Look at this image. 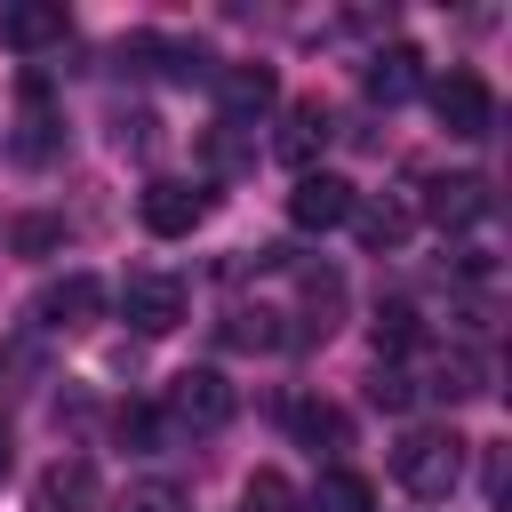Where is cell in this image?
Segmentation results:
<instances>
[{"mask_svg":"<svg viewBox=\"0 0 512 512\" xmlns=\"http://www.w3.org/2000/svg\"><path fill=\"white\" fill-rule=\"evenodd\" d=\"M392 480L416 496V504H448L456 480H464V440L448 424H416L400 448H392Z\"/></svg>","mask_w":512,"mask_h":512,"instance_id":"cell-1","label":"cell"},{"mask_svg":"<svg viewBox=\"0 0 512 512\" xmlns=\"http://www.w3.org/2000/svg\"><path fill=\"white\" fill-rule=\"evenodd\" d=\"M232 408H240V392H232L216 368H184V376H168V400H160L168 440H184V432H224Z\"/></svg>","mask_w":512,"mask_h":512,"instance_id":"cell-2","label":"cell"},{"mask_svg":"<svg viewBox=\"0 0 512 512\" xmlns=\"http://www.w3.org/2000/svg\"><path fill=\"white\" fill-rule=\"evenodd\" d=\"M432 112H440V128H448L456 144H480V136L496 128V96H488V80L464 72V64L432 80Z\"/></svg>","mask_w":512,"mask_h":512,"instance_id":"cell-3","label":"cell"},{"mask_svg":"<svg viewBox=\"0 0 512 512\" xmlns=\"http://www.w3.org/2000/svg\"><path fill=\"white\" fill-rule=\"evenodd\" d=\"M104 304H112V288H104L96 272H64V280H48V288H40L32 320H40V328H56V336H72V328H96V320H104Z\"/></svg>","mask_w":512,"mask_h":512,"instance_id":"cell-4","label":"cell"},{"mask_svg":"<svg viewBox=\"0 0 512 512\" xmlns=\"http://www.w3.org/2000/svg\"><path fill=\"white\" fill-rule=\"evenodd\" d=\"M184 280L176 272H128V288H120V320L136 328V336H168L176 320H184Z\"/></svg>","mask_w":512,"mask_h":512,"instance_id":"cell-5","label":"cell"},{"mask_svg":"<svg viewBox=\"0 0 512 512\" xmlns=\"http://www.w3.org/2000/svg\"><path fill=\"white\" fill-rule=\"evenodd\" d=\"M136 216H144V232H152V240H184V232L208 216V192H200V184H184V176H152V184H144V200H136Z\"/></svg>","mask_w":512,"mask_h":512,"instance_id":"cell-6","label":"cell"},{"mask_svg":"<svg viewBox=\"0 0 512 512\" xmlns=\"http://www.w3.org/2000/svg\"><path fill=\"white\" fill-rule=\"evenodd\" d=\"M352 200H360V192H352L344 176L304 168V176H296V192H288V224H296V232H336V224L352 216Z\"/></svg>","mask_w":512,"mask_h":512,"instance_id":"cell-7","label":"cell"},{"mask_svg":"<svg viewBox=\"0 0 512 512\" xmlns=\"http://www.w3.org/2000/svg\"><path fill=\"white\" fill-rule=\"evenodd\" d=\"M328 136H336L328 104H320V96H296V104H288V120H280V136H272V152H280V160H288V168L304 176V168H312V160L328 152Z\"/></svg>","mask_w":512,"mask_h":512,"instance_id":"cell-8","label":"cell"},{"mask_svg":"<svg viewBox=\"0 0 512 512\" xmlns=\"http://www.w3.org/2000/svg\"><path fill=\"white\" fill-rule=\"evenodd\" d=\"M360 88H368V104H384V112H392V104H408V96L424 88V56H416L408 40H392V48H376V56H368Z\"/></svg>","mask_w":512,"mask_h":512,"instance_id":"cell-9","label":"cell"},{"mask_svg":"<svg viewBox=\"0 0 512 512\" xmlns=\"http://www.w3.org/2000/svg\"><path fill=\"white\" fill-rule=\"evenodd\" d=\"M216 96H224V120L248 128L256 112L280 104V80H272V64H224V72H216Z\"/></svg>","mask_w":512,"mask_h":512,"instance_id":"cell-10","label":"cell"},{"mask_svg":"<svg viewBox=\"0 0 512 512\" xmlns=\"http://www.w3.org/2000/svg\"><path fill=\"white\" fill-rule=\"evenodd\" d=\"M424 216H432L440 232L480 224V216H488V176H432V184H424Z\"/></svg>","mask_w":512,"mask_h":512,"instance_id":"cell-11","label":"cell"},{"mask_svg":"<svg viewBox=\"0 0 512 512\" xmlns=\"http://www.w3.org/2000/svg\"><path fill=\"white\" fill-rule=\"evenodd\" d=\"M88 504H96V464L88 456H56L32 480V512H88Z\"/></svg>","mask_w":512,"mask_h":512,"instance_id":"cell-12","label":"cell"},{"mask_svg":"<svg viewBox=\"0 0 512 512\" xmlns=\"http://www.w3.org/2000/svg\"><path fill=\"white\" fill-rule=\"evenodd\" d=\"M64 32H72L64 0H16V8H0V40L24 48V56H32V48H56Z\"/></svg>","mask_w":512,"mask_h":512,"instance_id":"cell-13","label":"cell"},{"mask_svg":"<svg viewBox=\"0 0 512 512\" xmlns=\"http://www.w3.org/2000/svg\"><path fill=\"white\" fill-rule=\"evenodd\" d=\"M56 112H48V80L40 72H24V120H16V160H32V168H48L56 160Z\"/></svg>","mask_w":512,"mask_h":512,"instance_id":"cell-14","label":"cell"},{"mask_svg":"<svg viewBox=\"0 0 512 512\" xmlns=\"http://www.w3.org/2000/svg\"><path fill=\"white\" fill-rule=\"evenodd\" d=\"M344 224L360 232V248H368V256H384V248H400V240H408L416 208H408V200H352V216H344Z\"/></svg>","mask_w":512,"mask_h":512,"instance_id":"cell-15","label":"cell"},{"mask_svg":"<svg viewBox=\"0 0 512 512\" xmlns=\"http://www.w3.org/2000/svg\"><path fill=\"white\" fill-rule=\"evenodd\" d=\"M368 344H376V360H384V368H392V360H408V352H424V320H416V304H376Z\"/></svg>","mask_w":512,"mask_h":512,"instance_id":"cell-16","label":"cell"},{"mask_svg":"<svg viewBox=\"0 0 512 512\" xmlns=\"http://www.w3.org/2000/svg\"><path fill=\"white\" fill-rule=\"evenodd\" d=\"M288 432H296L312 456H320V448L336 456V448L352 440V424H344V408H336V400H296V408H288Z\"/></svg>","mask_w":512,"mask_h":512,"instance_id":"cell-17","label":"cell"},{"mask_svg":"<svg viewBox=\"0 0 512 512\" xmlns=\"http://www.w3.org/2000/svg\"><path fill=\"white\" fill-rule=\"evenodd\" d=\"M312 512H376V480L352 472V464H328L312 480Z\"/></svg>","mask_w":512,"mask_h":512,"instance_id":"cell-18","label":"cell"},{"mask_svg":"<svg viewBox=\"0 0 512 512\" xmlns=\"http://www.w3.org/2000/svg\"><path fill=\"white\" fill-rule=\"evenodd\" d=\"M416 392H440V400H480V392H488V360H480V352H448V360H432V376H424Z\"/></svg>","mask_w":512,"mask_h":512,"instance_id":"cell-19","label":"cell"},{"mask_svg":"<svg viewBox=\"0 0 512 512\" xmlns=\"http://www.w3.org/2000/svg\"><path fill=\"white\" fill-rule=\"evenodd\" d=\"M240 512H304V496L288 488V472H248V488H240Z\"/></svg>","mask_w":512,"mask_h":512,"instance_id":"cell-20","label":"cell"},{"mask_svg":"<svg viewBox=\"0 0 512 512\" xmlns=\"http://www.w3.org/2000/svg\"><path fill=\"white\" fill-rule=\"evenodd\" d=\"M112 512H192V496H184L176 480H128V488L112 496Z\"/></svg>","mask_w":512,"mask_h":512,"instance_id":"cell-21","label":"cell"},{"mask_svg":"<svg viewBox=\"0 0 512 512\" xmlns=\"http://www.w3.org/2000/svg\"><path fill=\"white\" fill-rule=\"evenodd\" d=\"M8 248L16 256H56L64 248V216H16L8 224Z\"/></svg>","mask_w":512,"mask_h":512,"instance_id":"cell-22","label":"cell"},{"mask_svg":"<svg viewBox=\"0 0 512 512\" xmlns=\"http://www.w3.org/2000/svg\"><path fill=\"white\" fill-rule=\"evenodd\" d=\"M112 432H120L128 448H160V440H168V416H160V408H144V400H128V408L112 416Z\"/></svg>","mask_w":512,"mask_h":512,"instance_id":"cell-23","label":"cell"},{"mask_svg":"<svg viewBox=\"0 0 512 512\" xmlns=\"http://www.w3.org/2000/svg\"><path fill=\"white\" fill-rule=\"evenodd\" d=\"M208 168H216V176H240V168H248V136H240L232 120L208 128Z\"/></svg>","mask_w":512,"mask_h":512,"instance_id":"cell-24","label":"cell"},{"mask_svg":"<svg viewBox=\"0 0 512 512\" xmlns=\"http://www.w3.org/2000/svg\"><path fill=\"white\" fill-rule=\"evenodd\" d=\"M368 400L400 416V408H416V376H408V368H376V376H368Z\"/></svg>","mask_w":512,"mask_h":512,"instance_id":"cell-25","label":"cell"},{"mask_svg":"<svg viewBox=\"0 0 512 512\" xmlns=\"http://www.w3.org/2000/svg\"><path fill=\"white\" fill-rule=\"evenodd\" d=\"M0 472H8V416H0Z\"/></svg>","mask_w":512,"mask_h":512,"instance_id":"cell-26","label":"cell"}]
</instances>
